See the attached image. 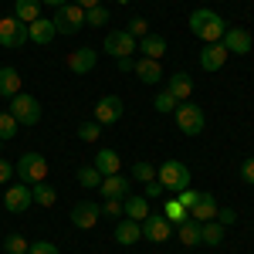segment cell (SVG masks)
<instances>
[{"label": "cell", "instance_id": "f35d334b", "mask_svg": "<svg viewBox=\"0 0 254 254\" xmlns=\"http://www.w3.org/2000/svg\"><path fill=\"white\" fill-rule=\"evenodd\" d=\"M98 132H102V126L98 122H81V129H78V139L81 142H95Z\"/></svg>", "mask_w": 254, "mask_h": 254}, {"label": "cell", "instance_id": "5bb4252c", "mask_svg": "<svg viewBox=\"0 0 254 254\" xmlns=\"http://www.w3.org/2000/svg\"><path fill=\"white\" fill-rule=\"evenodd\" d=\"M220 44L227 48V55H248L254 41H251V34H248L244 27H227L224 38H220Z\"/></svg>", "mask_w": 254, "mask_h": 254}, {"label": "cell", "instance_id": "1f68e13d", "mask_svg": "<svg viewBox=\"0 0 254 254\" xmlns=\"http://www.w3.org/2000/svg\"><path fill=\"white\" fill-rule=\"evenodd\" d=\"M17 136V119L10 116V112H0V142H7V139Z\"/></svg>", "mask_w": 254, "mask_h": 254}, {"label": "cell", "instance_id": "5b68a950", "mask_svg": "<svg viewBox=\"0 0 254 254\" xmlns=\"http://www.w3.org/2000/svg\"><path fill=\"white\" fill-rule=\"evenodd\" d=\"M173 116H176V129H180L183 136H200V132H203V109H200V105L180 102Z\"/></svg>", "mask_w": 254, "mask_h": 254}, {"label": "cell", "instance_id": "8d00e7d4", "mask_svg": "<svg viewBox=\"0 0 254 254\" xmlns=\"http://www.w3.org/2000/svg\"><path fill=\"white\" fill-rule=\"evenodd\" d=\"M126 31H129V34H132L136 41H139V38H146V34H149V20H146V17H132Z\"/></svg>", "mask_w": 254, "mask_h": 254}, {"label": "cell", "instance_id": "277c9868", "mask_svg": "<svg viewBox=\"0 0 254 254\" xmlns=\"http://www.w3.org/2000/svg\"><path fill=\"white\" fill-rule=\"evenodd\" d=\"M7 112L17 119V126H38L41 102L34 95H27V92H17V95L10 98V109H7Z\"/></svg>", "mask_w": 254, "mask_h": 254}, {"label": "cell", "instance_id": "7dc6e473", "mask_svg": "<svg viewBox=\"0 0 254 254\" xmlns=\"http://www.w3.org/2000/svg\"><path fill=\"white\" fill-rule=\"evenodd\" d=\"M71 3H78L81 10H92V7H98V0H71Z\"/></svg>", "mask_w": 254, "mask_h": 254}, {"label": "cell", "instance_id": "ffe728a7", "mask_svg": "<svg viewBox=\"0 0 254 254\" xmlns=\"http://www.w3.org/2000/svg\"><path fill=\"white\" fill-rule=\"evenodd\" d=\"M132 71L139 75L142 85H156V81H163V68H159V61H153V58H139Z\"/></svg>", "mask_w": 254, "mask_h": 254}, {"label": "cell", "instance_id": "484cf974", "mask_svg": "<svg viewBox=\"0 0 254 254\" xmlns=\"http://www.w3.org/2000/svg\"><path fill=\"white\" fill-rule=\"evenodd\" d=\"M14 17H17L20 24L38 20L41 17V0H17V3H14Z\"/></svg>", "mask_w": 254, "mask_h": 254}, {"label": "cell", "instance_id": "e0dca14e", "mask_svg": "<svg viewBox=\"0 0 254 254\" xmlns=\"http://www.w3.org/2000/svg\"><path fill=\"white\" fill-rule=\"evenodd\" d=\"M95 61H98L95 48H78V51L68 55V68H71L75 75H88V71L95 68Z\"/></svg>", "mask_w": 254, "mask_h": 254}, {"label": "cell", "instance_id": "52a82bcc", "mask_svg": "<svg viewBox=\"0 0 254 254\" xmlns=\"http://www.w3.org/2000/svg\"><path fill=\"white\" fill-rule=\"evenodd\" d=\"M105 51H109V58H132L139 48V41L129 34V31H109V38L102 44Z\"/></svg>", "mask_w": 254, "mask_h": 254}, {"label": "cell", "instance_id": "ab89813d", "mask_svg": "<svg viewBox=\"0 0 254 254\" xmlns=\"http://www.w3.org/2000/svg\"><path fill=\"white\" fill-rule=\"evenodd\" d=\"M27 254H58V248L51 241H31L27 244Z\"/></svg>", "mask_w": 254, "mask_h": 254}, {"label": "cell", "instance_id": "d6a6232c", "mask_svg": "<svg viewBox=\"0 0 254 254\" xmlns=\"http://www.w3.org/2000/svg\"><path fill=\"white\" fill-rule=\"evenodd\" d=\"M132 180H139V183L156 180V166H153V163H146V159H139L136 166H132Z\"/></svg>", "mask_w": 254, "mask_h": 254}, {"label": "cell", "instance_id": "74e56055", "mask_svg": "<svg viewBox=\"0 0 254 254\" xmlns=\"http://www.w3.org/2000/svg\"><path fill=\"white\" fill-rule=\"evenodd\" d=\"M176 200H180V203H183V210L190 214V210L196 207V200H200V193H196L193 187H187V190H180V193H176Z\"/></svg>", "mask_w": 254, "mask_h": 254}, {"label": "cell", "instance_id": "83f0119b", "mask_svg": "<svg viewBox=\"0 0 254 254\" xmlns=\"http://www.w3.org/2000/svg\"><path fill=\"white\" fill-rule=\"evenodd\" d=\"M31 196H34V203H41V207H55V200H58L51 183H34L31 187Z\"/></svg>", "mask_w": 254, "mask_h": 254}, {"label": "cell", "instance_id": "ba28073f", "mask_svg": "<svg viewBox=\"0 0 254 254\" xmlns=\"http://www.w3.org/2000/svg\"><path fill=\"white\" fill-rule=\"evenodd\" d=\"M27 44V24L17 17H0V48H24Z\"/></svg>", "mask_w": 254, "mask_h": 254}, {"label": "cell", "instance_id": "4fadbf2b", "mask_svg": "<svg viewBox=\"0 0 254 254\" xmlns=\"http://www.w3.org/2000/svg\"><path fill=\"white\" fill-rule=\"evenodd\" d=\"M98 190H102V196H105V200H126V196L132 193V183H129L126 176L112 173V176H102Z\"/></svg>", "mask_w": 254, "mask_h": 254}, {"label": "cell", "instance_id": "b9f144b4", "mask_svg": "<svg viewBox=\"0 0 254 254\" xmlns=\"http://www.w3.org/2000/svg\"><path fill=\"white\" fill-rule=\"evenodd\" d=\"M241 180H244V183H254V156H248L241 163Z\"/></svg>", "mask_w": 254, "mask_h": 254}, {"label": "cell", "instance_id": "836d02e7", "mask_svg": "<svg viewBox=\"0 0 254 254\" xmlns=\"http://www.w3.org/2000/svg\"><path fill=\"white\" fill-rule=\"evenodd\" d=\"M3 251H7V254H27V237H24V234L3 237Z\"/></svg>", "mask_w": 254, "mask_h": 254}, {"label": "cell", "instance_id": "44dd1931", "mask_svg": "<svg viewBox=\"0 0 254 254\" xmlns=\"http://www.w3.org/2000/svg\"><path fill=\"white\" fill-rule=\"evenodd\" d=\"M122 214L129 217V220H139V224H142V220H146V217H149V200H146V196H126V200H122Z\"/></svg>", "mask_w": 254, "mask_h": 254}, {"label": "cell", "instance_id": "8fae6325", "mask_svg": "<svg viewBox=\"0 0 254 254\" xmlns=\"http://www.w3.org/2000/svg\"><path fill=\"white\" fill-rule=\"evenodd\" d=\"M122 119V98L119 95H105L95 102V122L98 126H112Z\"/></svg>", "mask_w": 254, "mask_h": 254}, {"label": "cell", "instance_id": "f1b7e54d", "mask_svg": "<svg viewBox=\"0 0 254 254\" xmlns=\"http://www.w3.org/2000/svg\"><path fill=\"white\" fill-rule=\"evenodd\" d=\"M200 241H203V244H210V248H217V244L224 241V224H217V220H207V224L200 227Z\"/></svg>", "mask_w": 254, "mask_h": 254}, {"label": "cell", "instance_id": "c3c4849f", "mask_svg": "<svg viewBox=\"0 0 254 254\" xmlns=\"http://www.w3.org/2000/svg\"><path fill=\"white\" fill-rule=\"evenodd\" d=\"M41 3H51V7L58 10V7H64V3H71V0H41Z\"/></svg>", "mask_w": 254, "mask_h": 254}, {"label": "cell", "instance_id": "ac0fdd59", "mask_svg": "<svg viewBox=\"0 0 254 254\" xmlns=\"http://www.w3.org/2000/svg\"><path fill=\"white\" fill-rule=\"evenodd\" d=\"M166 92H170L176 102H190V95H193V78H190L187 71H176V75H170V81H166Z\"/></svg>", "mask_w": 254, "mask_h": 254}, {"label": "cell", "instance_id": "3957f363", "mask_svg": "<svg viewBox=\"0 0 254 254\" xmlns=\"http://www.w3.org/2000/svg\"><path fill=\"white\" fill-rule=\"evenodd\" d=\"M156 180L163 183V190L180 193V190H187V187H190V170H187L180 159H166V163L156 170Z\"/></svg>", "mask_w": 254, "mask_h": 254}, {"label": "cell", "instance_id": "30bf717a", "mask_svg": "<svg viewBox=\"0 0 254 254\" xmlns=\"http://www.w3.org/2000/svg\"><path fill=\"white\" fill-rule=\"evenodd\" d=\"M98 217H102V207L92 203V200H81V203L71 207V224L81 227V231H92V227L98 224Z\"/></svg>", "mask_w": 254, "mask_h": 254}, {"label": "cell", "instance_id": "e575fe53", "mask_svg": "<svg viewBox=\"0 0 254 254\" xmlns=\"http://www.w3.org/2000/svg\"><path fill=\"white\" fill-rule=\"evenodd\" d=\"M78 183L92 190V187H98V183H102V173H98L95 166H81V170H78Z\"/></svg>", "mask_w": 254, "mask_h": 254}, {"label": "cell", "instance_id": "ee69618b", "mask_svg": "<svg viewBox=\"0 0 254 254\" xmlns=\"http://www.w3.org/2000/svg\"><path fill=\"white\" fill-rule=\"evenodd\" d=\"M163 193V183H159V180H149V183H146V200H149V196H159Z\"/></svg>", "mask_w": 254, "mask_h": 254}, {"label": "cell", "instance_id": "7402d4cb", "mask_svg": "<svg viewBox=\"0 0 254 254\" xmlns=\"http://www.w3.org/2000/svg\"><path fill=\"white\" fill-rule=\"evenodd\" d=\"M92 166H95L102 176H112V173H119L122 159H119L116 149H98V153H95V163H92Z\"/></svg>", "mask_w": 254, "mask_h": 254}, {"label": "cell", "instance_id": "6da1fadb", "mask_svg": "<svg viewBox=\"0 0 254 254\" xmlns=\"http://www.w3.org/2000/svg\"><path fill=\"white\" fill-rule=\"evenodd\" d=\"M190 31H193L200 41H207V44H217V41L224 38V31H227V24L224 17L217 14V10H207V7H200L190 14Z\"/></svg>", "mask_w": 254, "mask_h": 254}, {"label": "cell", "instance_id": "7c38bea8", "mask_svg": "<svg viewBox=\"0 0 254 254\" xmlns=\"http://www.w3.org/2000/svg\"><path fill=\"white\" fill-rule=\"evenodd\" d=\"M170 231H173V224H170L163 214H149L146 220H142V237L153 241V244H163V241L170 237Z\"/></svg>", "mask_w": 254, "mask_h": 254}, {"label": "cell", "instance_id": "2e32d148", "mask_svg": "<svg viewBox=\"0 0 254 254\" xmlns=\"http://www.w3.org/2000/svg\"><path fill=\"white\" fill-rule=\"evenodd\" d=\"M227 64V48L217 41V44H207L203 51H200V68L203 71H220Z\"/></svg>", "mask_w": 254, "mask_h": 254}, {"label": "cell", "instance_id": "7bdbcfd3", "mask_svg": "<svg viewBox=\"0 0 254 254\" xmlns=\"http://www.w3.org/2000/svg\"><path fill=\"white\" fill-rule=\"evenodd\" d=\"M234 220H237V214L231 210V207H217V224L227 227V224H234Z\"/></svg>", "mask_w": 254, "mask_h": 254}, {"label": "cell", "instance_id": "d4e9b609", "mask_svg": "<svg viewBox=\"0 0 254 254\" xmlns=\"http://www.w3.org/2000/svg\"><path fill=\"white\" fill-rule=\"evenodd\" d=\"M139 51H142V58L159 61L166 55V41L159 38V34H146V38H139Z\"/></svg>", "mask_w": 254, "mask_h": 254}, {"label": "cell", "instance_id": "d6986e66", "mask_svg": "<svg viewBox=\"0 0 254 254\" xmlns=\"http://www.w3.org/2000/svg\"><path fill=\"white\" fill-rule=\"evenodd\" d=\"M139 237H142V224H139V220H129V217H126V220H119V224H116V241L122 244V248L136 244Z\"/></svg>", "mask_w": 254, "mask_h": 254}, {"label": "cell", "instance_id": "f546056e", "mask_svg": "<svg viewBox=\"0 0 254 254\" xmlns=\"http://www.w3.org/2000/svg\"><path fill=\"white\" fill-rule=\"evenodd\" d=\"M163 210H166V214H163V217H166L170 224H183V220L190 217V214H187V210H183V203H180L176 196H173V200H166V207H163Z\"/></svg>", "mask_w": 254, "mask_h": 254}, {"label": "cell", "instance_id": "d590c367", "mask_svg": "<svg viewBox=\"0 0 254 254\" xmlns=\"http://www.w3.org/2000/svg\"><path fill=\"white\" fill-rule=\"evenodd\" d=\"M109 20V10L98 3V7H92V10H85V24H92V27H102Z\"/></svg>", "mask_w": 254, "mask_h": 254}, {"label": "cell", "instance_id": "7a4b0ae2", "mask_svg": "<svg viewBox=\"0 0 254 254\" xmlns=\"http://www.w3.org/2000/svg\"><path fill=\"white\" fill-rule=\"evenodd\" d=\"M14 173H17L20 183H27V187L44 183V176H48V159L41 156V153H24V156L17 159V166H14Z\"/></svg>", "mask_w": 254, "mask_h": 254}, {"label": "cell", "instance_id": "603a6c76", "mask_svg": "<svg viewBox=\"0 0 254 254\" xmlns=\"http://www.w3.org/2000/svg\"><path fill=\"white\" fill-rule=\"evenodd\" d=\"M190 217H193V220H200V224L217 220V200L210 193H200V200H196V207L190 210Z\"/></svg>", "mask_w": 254, "mask_h": 254}, {"label": "cell", "instance_id": "9a60e30c", "mask_svg": "<svg viewBox=\"0 0 254 254\" xmlns=\"http://www.w3.org/2000/svg\"><path fill=\"white\" fill-rule=\"evenodd\" d=\"M55 20H48V17H38V20H31L27 24V41L31 44H38V48H48L51 41H55Z\"/></svg>", "mask_w": 254, "mask_h": 254}, {"label": "cell", "instance_id": "60d3db41", "mask_svg": "<svg viewBox=\"0 0 254 254\" xmlns=\"http://www.w3.org/2000/svg\"><path fill=\"white\" fill-rule=\"evenodd\" d=\"M102 217H112V220L122 217V200H105L102 203Z\"/></svg>", "mask_w": 254, "mask_h": 254}, {"label": "cell", "instance_id": "8992f818", "mask_svg": "<svg viewBox=\"0 0 254 254\" xmlns=\"http://www.w3.org/2000/svg\"><path fill=\"white\" fill-rule=\"evenodd\" d=\"M81 24H85V10L78 3H64L55 10V31L58 34H78Z\"/></svg>", "mask_w": 254, "mask_h": 254}, {"label": "cell", "instance_id": "cb8c5ba5", "mask_svg": "<svg viewBox=\"0 0 254 254\" xmlns=\"http://www.w3.org/2000/svg\"><path fill=\"white\" fill-rule=\"evenodd\" d=\"M17 92H20V75H17V68L3 64V68H0V95H3V98H14Z\"/></svg>", "mask_w": 254, "mask_h": 254}, {"label": "cell", "instance_id": "9c48e42d", "mask_svg": "<svg viewBox=\"0 0 254 254\" xmlns=\"http://www.w3.org/2000/svg\"><path fill=\"white\" fill-rule=\"evenodd\" d=\"M31 203H34V196H31V187H27V183H14V187H7V193H3V210H10V214H24Z\"/></svg>", "mask_w": 254, "mask_h": 254}, {"label": "cell", "instance_id": "f6af8a7d", "mask_svg": "<svg viewBox=\"0 0 254 254\" xmlns=\"http://www.w3.org/2000/svg\"><path fill=\"white\" fill-rule=\"evenodd\" d=\"M10 176H14V166H10L7 159H0V183H7Z\"/></svg>", "mask_w": 254, "mask_h": 254}, {"label": "cell", "instance_id": "4316f807", "mask_svg": "<svg viewBox=\"0 0 254 254\" xmlns=\"http://www.w3.org/2000/svg\"><path fill=\"white\" fill-rule=\"evenodd\" d=\"M200 227H203L200 220H193V217H187V220L180 224V241H183L187 248H196V244H200Z\"/></svg>", "mask_w": 254, "mask_h": 254}, {"label": "cell", "instance_id": "4dcf8cb0", "mask_svg": "<svg viewBox=\"0 0 254 254\" xmlns=\"http://www.w3.org/2000/svg\"><path fill=\"white\" fill-rule=\"evenodd\" d=\"M176 105H180V102H176L170 92H159V95L153 98V109H156L159 116H170V112H176Z\"/></svg>", "mask_w": 254, "mask_h": 254}, {"label": "cell", "instance_id": "681fc988", "mask_svg": "<svg viewBox=\"0 0 254 254\" xmlns=\"http://www.w3.org/2000/svg\"><path fill=\"white\" fill-rule=\"evenodd\" d=\"M119 3H129V0H119Z\"/></svg>", "mask_w": 254, "mask_h": 254}, {"label": "cell", "instance_id": "bcb514c9", "mask_svg": "<svg viewBox=\"0 0 254 254\" xmlns=\"http://www.w3.org/2000/svg\"><path fill=\"white\" fill-rule=\"evenodd\" d=\"M116 68L119 71H132L136 68V58H116Z\"/></svg>", "mask_w": 254, "mask_h": 254}]
</instances>
